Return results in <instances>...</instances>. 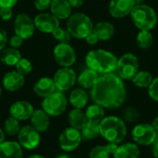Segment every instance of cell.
<instances>
[{"label": "cell", "instance_id": "6da1fadb", "mask_svg": "<svg viewBox=\"0 0 158 158\" xmlns=\"http://www.w3.org/2000/svg\"><path fill=\"white\" fill-rule=\"evenodd\" d=\"M127 96L123 80L114 72L102 74L91 89L94 103L107 109L120 107Z\"/></svg>", "mask_w": 158, "mask_h": 158}, {"label": "cell", "instance_id": "7a4b0ae2", "mask_svg": "<svg viewBox=\"0 0 158 158\" xmlns=\"http://www.w3.org/2000/svg\"><path fill=\"white\" fill-rule=\"evenodd\" d=\"M85 62L88 69L100 74H106L117 70L118 58L113 53L107 50L94 49L86 55Z\"/></svg>", "mask_w": 158, "mask_h": 158}, {"label": "cell", "instance_id": "3957f363", "mask_svg": "<svg viewBox=\"0 0 158 158\" xmlns=\"http://www.w3.org/2000/svg\"><path fill=\"white\" fill-rule=\"evenodd\" d=\"M100 135L108 143H120L127 136V127L124 120L118 117H106L99 124Z\"/></svg>", "mask_w": 158, "mask_h": 158}, {"label": "cell", "instance_id": "277c9868", "mask_svg": "<svg viewBox=\"0 0 158 158\" xmlns=\"http://www.w3.org/2000/svg\"><path fill=\"white\" fill-rule=\"evenodd\" d=\"M130 15L134 25L140 31H151L157 23V14L148 5H135Z\"/></svg>", "mask_w": 158, "mask_h": 158}, {"label": "cell", "instance_id": "5b68a950", "mask_svg": "<svg viewBox=\"0 0 158 158\" xmlns=\"http://www.w3.org/2000/svg\"><path fill=\"white\" fill-rule=\"evenodd\" d=\"M67 30L76 39H85L94 30L92 19L84 13L71 14L67 21Z\"/></svg>", "mask_w": 158, "mask_h": 158}, {"label": "cell", "instance_id": "8992f818", "mask_svg": "<svg viewBox=\"0 0 158 158\" xmlns=\"http://www.w3.org/2000/svg\"><path fill=\"white\" fill-rule=\"evenodd\" d=\"M69 100L63 92L56 91L52 94L44 98L42 109L49 117H58L62 115L68 107Z\"/></svg>", "mask_w": 158, "mask_h": 158}, {"label": "cell", "instance_id": "52a82bcc", "mask_svg": "<svg viewBox=\"0 0 158 158\" xmlns=\"http://www.w3.org/2000/svg\"><path fill=\"white\" fill-rule=\"evenodd\" d=\"M138 57L132 53H126L118 59L117 72L118 75L125 81H131L139 71Z\"/></svg>", "mask_w": 158, "mask_h": 158}, {"label": "cell", "instance_id": "ba28073f", "mask_svg": "<svg viewBox=\"0 0 158 158\" xmlns=\"http://www.w3.org/2000/svg\"><path fill=\"white\" fill-rule=\"evenodd\" d=\"M131 137L136 144L142 146H150L153 145V143L156 141L158 134L151 124L140 123L133 128L131 131Z\"/></svg>", "mask_w": 158, "mask_h": 158}, {"label": "cell", "instance_id": "9c48e42d", "mask_svg": "<svg viewBox=\"0 0 158 158\" xmlns=\"http://www.w3.org/2000/svg\"><path fill=\"white\" fill-rule=\"evenodd\" d=\"M40 142V132L37 131L31 125H25L20 128L18 133V143L22 148L33 150L39 146Z\"/></svg>", "mask_w": 158, "mask_h": 158}, {"label": "cell", "instance_id": "30bf717a", "mask_svg": "<svg viewBox=\"0 0 158 158\" xmlns=\"http://www.w3.org/2000/svg\"><path fill=\"white\" fill-rule=\"evenodd\" d=\"M53 80L56 91L67 92L75 85L77 81V75L71 68H61L56 70Z\"/></svg>", "mask_w": 158, "mask_h": 158}, {"label": "cell", "instance_id": "8fae6325", "mask_svg": "<svg viewBox=\"0 0 158 158\" xmlns=\"http://www.w3.org/2000/svg\"><path fill=\"white\" fill-rule=\"evenodd\" d=\"M82 140L81 131L72 127L66 128L59 135L58 142L60 148L65 152L74 151L79 147Z\"/></svg>", "mask_w": 158, "mask_h": 158}, {"label": "cell", "instance_id": "7c38bea8", "mask_svg": "<svg viewBox=\"0 0 158 158\" xmlns=\"http://www.w3.org/2000/svg\"><path fill=\"white\" fill-rule=\"evenodd\" d=\"M56 62L63 68H70L76 61V52L69 44L59 43L54 48Z\"/></svg>", "mask_w": 158, "mask_h": 158}, {"label": "cell", "instance_id": "4fadbf2b", "mask_svg": "<svg viewBox=\"0 0 158 158\" xmlns=\"http://www.w3.org/2000/svg\"><path fill=\"white\" fill-rule=\"evenodd\" d=\"M15 34L21 37L23 40L32 37L35 31V25L33 19L26 13H20L17 15L14 22Z\"/></svg>", "mask_w": 158, "mask_h": 158}, {"label": "cell", "instance_id": "5bb4252c", "mask_svg": "<svg viewBox=\"0 0 158 158\" xmlns=\"http://www.w3.org/2000/svg\"><path fill=\"white\" fill-rule=\"evenodd\" d=\"M35 29L44 33H52L59 27V19L49 13H40L33 19Z\"/></svg>", "mask_w": 158, "mask_h": 158}, {"label": "cell", "instance_id": "9a60e30c", "mask_svg": "<svg viewBox=\"0 0 158 158\" xmlns=\"http://www.w3.org/2000/svg\"><path fill=\"white\" fill-rule=\"evenodd\" d=\"M135 5V0H111L108 10L113 18L121 19L130 15Z\"/></svg>", "mask_w": 158, "mask_h": 158}, {"label": "cell", "instance_id": "2e32d148", "mask_svg": "<svg viewBox=\"0 0 158 158\" xmlns=\"http://www.w3.org/2000/svg\"><path fill=\"white\" fill-rule=\"evenodd\" d=\"M33 111V106L30 102L24 100L17 101L13 103L9 107L10 116L19 121H25L30 119Z\"/></svg>", "mask_w": 158, "mask_h": 158}, {"label": "cell", "instance_id": "e0dca14e", "mask_svg": "<svg viewBox=\"0 0 158 158\" xmlns=\"http://www.w3.org/2000/svg\"><path fill=\"white\" fill-rule=\"evenodd\" d=\"M25 84V78L17 70L6 72L2 80V85L5 90L8 92H17L20 90Z\"/></svg>", "mask_w": 158, "mask_h": 158}, {"label": "cell", "instance_id": "ac0fdd59", "mask_svg": "<svg viewBox=\"0 0 158 158\" xmlns=\"http://www.w3.org/2000/svg\"><path fill=\"white\" fill-rule=\"evenodd\" d=\"M56 91L54 80L49 77H43L39 79L33 85L34 94L41 98H45Z\"/></svg>", "mask_w": 158, "mask_h": 158}, {"label": "cell", "instance_id": "d6986e66", "mask_svg": "<svg viewBox=\"0 0 158 158\" xmlns=\"http://www.w3.org/2000/svg\"><path fill=\"white\" fill-rule=\"evenodd\" d=\"M30 119L31 125L40 133L45 132L50 127V117L43 109L34 110Z\"/></svg>", "mask_w": 158, "mask_h": 158}, {"label": "cell", "instance_id": "ffe728a7", "mask_svg": "<svg viewBox=\"0 0 158 158\" xmlns=\"http://www.w3.org/2000/svg\"><path fill=\"white\" fill-rule=\"evenodd\" d=\"M22 147L18 142L5 141L0 144V158H22Z\"/></svg>", "mask_w": 158, "mask_h": 158}, {"label": "cell", "instance_id": "44dd1931", "mask_svg": "<svg viewBox=\"0 0 158 158\" xmlns=\"http://www.w3.org/2000/svg\"><path fill=\"white\" fill-rule=\"evenodd\" d=\"M50 10L57 19H66L71 15L72 7L68 0H52Z\"/></svg>", "mask_w": 158, "mask_h": 158}, {"label": "cell", "instance_id": "7402d4cb", "mask_svg": "<svg viewBox=\"0 0 158 158\" xmlns=\"http://www.w3.org/2000/svg\"><path fill=\"white\" fill-rule=\"evenodd\" d=\"M140 149L135 143H126L118 145L113 158H139Z\"/></svg>", "mask_w": 158, "mask_h": 158}, {"label": "cell", "instance_id": "603a6c76", "mask_svg": "<svg viewBox=\"0 0 158 158\" xmlns=\"http://www.w3.org/2000/svg\"><path fill=\"white\" fill-rule=\"evenodd\" d=\"M88 100H89V95L85 91V89L83 88L73 89L70 92L69 97V101L71 104V106L74 108H78V109L84 108L88 104Z\"/></svg>", "mask_w": 158, "mask_h": 158}, {"label": "cell", "instance_id": "cb8c5ba5", "mask_svg": "<svg viewBox=\"0 0 158 158\" xmlns=\"http://www.w3.org/2000/svg\"><path fill=\"white\" fill-rule=\"evenodd\" d=\"M93 31L96 33L100 41H108L115 33V27L108 21H100L94 26Z\"/></svg>", "mask_w": 158, "mask_h": 158}, {"label": "cell", "instance_id": "d4e9b609", "mask_svg": "<svg viewBox=\"0 0 158 158\" xmlns=\"http://www.w3.org/2000/svg\"><path fill=\"white\" fill-rule=\"evenodd\" d=\"M20 58H21L20 52L17 48H13V47L4 48L0 54L1 63L8 67L16 66V64L19 62Z\"/></svg>", "mask_w": 158, "mask_h": 158}, {"label": "cell", "instance_id": "484cf974", "mask_svg": "<svg viewBox=\"0 0 158 158\" xmlns=\"http://www.w3.org/2000/svg\"><path fill=\"white\" fill-rule=\"evenodd\" d=\"M98 77L99 75L96 71L91 69H87L79 75V77L77 78V81L81 88L92 89V87L94 85L95 81H97Z\"/></svg>", "mask_w": 158, "mask_h": 158}, {"label": "cell", "instance_id": "4316f807", "mask_svg": "<svg viewBox=\"0 0 158 158\" xmlns=\"http://www.w3.org/2000/svg\"><path fill=\"white\" fill-rule=\"evenodd\" d=\"M68 118L70 127L77 129L79 131H81L88 121L85 113L82 111V109H78V108H73L69 113Z\"/></svg>", "mask_w": 158, "mask_h": 158}, {"label": "cell", "instance_id": "83f0119b", "mask_svg": "<svg viewBox=\"0 0 158 158\" xmlns=\"http://www.w3.org/2000/svg\"><path fill=\"white\" fill-rule=\"evenodd\" d=\"M85 116L88 121L95 122L100 124V122L106 118L105 117V109L101 106L94 103L90 105L85 111Z\"/></svg>", "mask_w": 158, "mask_h": 158}, {"label": "cell", "instance_id": "f1b7e54d", "mask_svg": "<svg viewBox=\"0 0 158 158\" xmlns=\"http://www.w3.org/2000/svg\"><path fill=\"white\" fill-rule=\"evenodd\" d=\"M81 133L82 140L91 141L96 139L100 135L99 124L92 121H87L84 127L81 130Z\"/></svg>", "mask_w": 158, "mask_h": 158}, {"label": "cell", "instance_id": "f546056e", "mask_svg": "<svg viewBox=\"0 0 158 158\" xmlns=\"http://www.w3.org/2000/svg\"><path fill=\"white\" fill-rule=\"evenodd\" d=\"M154 78L147 70H139L131 80L133 84L139 88H148L152 83Z\"/></svg>", "mask_w": 158, "mask_h": 158}, {"label": "cell", "instance_id": "4dcf8cb0", "mask_svg": "<svg viewBox=\"0 0 158 158\" xmlns=\"http://www.w3.org/2000/svg\"><path fill=\"white\" fill-rule=\"evenodd\" d=\"M137 45L142 49H149L154 44V36L150 31H140L136 36Z\"/></svg>", "mask_w": 158, "mask_h": 158}, {"label": "cell", "instance_id": "1f68e13d", "mask_svg": "<svg viewBox=\"0 0 158 158\" xmlns=\"http://www.w3.org/2000/svg\"><path fill=\"white\" fill-rule=\"evenodd\" d=\"M4 131L6 134L8 136H15L18 135L19 130H20V125L18 119L14 118L13 117L7 118L5 122H4Z\"/></svg>", "mask_w": 158, "mask_h": 158}, {"label": "cell", "instance_id": "d6a6232c", "mask_svg": "<svg viewBox=\"0 0 158 158\" xmlns=\"http://www.w3.org/2000/svg\"><path fill=\"white\" fill-rule=\"evenodd\" d=\"M122 116L124 120L129 123H135L140 118V113L134 106L126 107L122 112Z\"/></svg>", "mask_w": 158, "mask_h": 158}, {"label": "cell", "instance_id": "836d02e7", "mask_svg": "<svg viewBox=\"0 0 158 158\" xmlns=\"http://www.w3.org/2000/svg\"><path fill=\"white\" fill-rule=\"evenodd\" d=\"M53 37L58 41L59 43H64V44H69V42L71 41V35L70 33L68 31V30H65L61 27L56 28L53 32H52Z\"/></svg>", "mask_w": 158, "mask_h": 158}, {"label": "cell", "instance_id": "e575fe53", "mask_svg": "<svg viewBox=\"0 0 158 158\" xmlns=\"http://www.w3.org/2000/svg\"><path fill=\"white\" fill-rule=\"evenodd\" d=\"M16 70L20 74H22L23 76L28 75L32 70V64L29 59L25 57H21L19 60V62L16 64Z\"/></svg>", "mask_w": 158, "mask_h": 158}, {"label": "cell", "instance_id": "d590c367", "mask_svg": "<svg viewBox=\"0 0 158 158\" xmlns=\"http://www.w3.org/2000/svg\"><path fill=\"white\" fill-rule=\"evenodd\" d=\"M110 156L106 145H97L90 151L89 158H109Z\"/></svg>", "mask_w": 158, "mask_h": 158}, {"label": "cell", "instance_id": "8d00e7d4", "mask_svg": "<svg viewBox=\"0 0 158 158\" xmlns=\"http://www.w3.org/2000/svg\"><path fill=\"white\" fill-rule=\"evenodd\" d=\"M147 89L150 98L156 102H158V77L154 78L152 83Z\"/></svg>", "mask_w": 158, "mask_h": 158}, {"label": "cell", "instance_id": "74e56055", "mask_svg": "<svg viewBox=\"0 0 158 158\" xmlns=\"http://www.w3.org/2000/svg\"><path fill=\"white\" fill-rule=\"evenodd\" d=\"M52 0H34L33 5L34 7L39 11H44L50 8Z\"/></svg>", "mask_w": 158, "mask_h": 158}, {"label": "cell", "instance_id": "f35d334b", "mask_svg": "<svg viewBox=\"0 0 158 158\" xmlns=\"http://www.w3.org/2000/svg\"><path fill=\"white\" fill-rule=\"evenodd\" d=\"M13 17V9L11 7H0V18L2 20L7 21Z\"/></svg>", "mask_w": 158, "mask_h": 158}, {"label": "cell", "instance_id": "ab89813d", "mask_svg": "<svg viewBox=\"0 0 158 158\" xmlns=\"http://www.w3.org/2000/svg\"><path fill=\"white\" fill-rule=\"evenodd\" d=\"M23 39L21 38V37H19V35H17V34H14L11 38H10V40H9V45H10V47H13V48H19V46H21L22 45V43H23Z\"/></svg>", "mask_w": 158, "mask_h": 158}, {"label": "cell", "instance_id": "60d3db41", "mask_svg": "<svg viewBox=\"0 0 158 158\" xmlns=\"http://www.w3.org/2000/svg\"><path fill=\"white\" fill-rule=\"evenodd\" d=\"M85 41H86L87 44H90V45H95L100 40H99L98 36L96 35V33L93 31L85 38Z\"/></svg>", "mask_w": 158, "mask_h": 158}, {"label": "cell", "instance_id": "b9f144b4", "mask_svg": "<svg viewBox=\"0 0 158 158\" xmlns=\"http://www.w3.org/2000/svg\"><path fill=\"white\" fill-rule=\"evenodd\" d=\"M6 43H7V34L6 31L0 27V51H2L6 47Z\"/></svg>", "mask_w": 158, "mask_h": 158}, {"label": "cell", "instance_id": "7bdbcfd3", "mask_svg": "<svg viewBox=\"0 0 158 158\" xmlns=\"http://www.w3.org/2000/svg\"><path fill=\"white\" fill-rule=\"evenodd\" d=\"M19 0H0V7H13Z\"/></svg>", "mask_w": 158, "mask_h": 158}, {"label": "cell", "instance_id": "ee69618b", "mask_svg": "<svg viewBox=\"0 0 158 158\" xmlns=\"http://www.w3.org/2000/svg\"><path fill=\"white\" fill-rule=\"evenodd\" d=\"M106 148H107V151L109 152L110 155L113 156V154L116 152V150L118 149V143H108L107 144H106Z\"/></svg>", "mask_w": 158, "mask_h": 158}, {"label": "cell", "instance_id": "f6af8a7d", "mask_svg": "<svg viewBox=\"0 0 158 158\" xmlns=\"http://www.w3.org/2000/svg\"><path fill=\"white\" fill-rule=\"evenodd\" d=\"M68 1L69 5L71 6V7H74V8L81 7L84 3V0H68Z\"/></svg>", "mask_w": 158, "mask_h": 158}, {"label": "cell", "instance_id": "bcb514c9", "mask_svg": "<svg viewBox=\"0 0 158 158\" xmlns=\"http://www.w3.org/2000/svg\"><path fill=\"white\" fill-rule=\"evenodd\" d=\"M152 152H153V156L155 158H158V137L156 139V141L153 143V149H152Z\"/></svg>", "mask_w": 158, "mask_h": 158}, {"label": "cell", "instance_id": "7dc6e473", "mask_svg": "<svg viewBox=\"0 0 158 158\" xmlns=\"http://www.w3.org/2000/svg\"><path fill=\"white\" fill-rule=\"evenodd\" d=\"M152 127L154 128V130L156 131V132L158 134V116L156 118H155V119L152 121Z\"/></svg>", "mask_w": 158, "mask_h": 158}, {"label": "cell", "instance_id": "c3c4849f", "mask_svg": "<svg viewBox=\"0 0 158 158\" xmlns=\"http://www.w3.org/2000/svg\"><path fill=\"white\" fill-rule=\"evenodd\" d=\"M5 135H6V133H5V131H4V130L0 128V144H1L3 142H5Z\"/></svg>", "mask_w": 158, "mask_h": 158}, {"label": "cell", "instance_id": "681fc988", "mask_svg": "<svg viewBox=\"0 0 158 158\" xmlns=\"http://www.w3.org/2000/svg\"><path fill=\"white\" fill-rule=\"evenodd\" d=\"M56 158H72L70 156L67 155V154H61L59 156H57Z\"/></svg>", "mask_w": 158, "mask_h": 158}, {"label": "cell", "instance_id": "f907efd6", "mask_svg": "<svg viewBox=\"0 0 158 158\" xmlns=\"http://www.w3.org/2000/svg\"><path fill=\"white\" fill-rule=\"evenodd\" d=\"M27 158H45L44 156H41V155H31L30 156H28Z\"/></svg>", "mask_w": 158, "mask_h": 158}, {"label": "cell", "instance_id": "816d5d0a", "mask_svg": "<svg viewBox=\"0 0 158 158\" xmlns=\"http://www.w3.org/2000/svg\"><path fill=\"white\" fill-rule=\"evenodd\" d=\"M1 95H2V88L0 86V98H1Z\"/></svg>", "mask_w": 158, "mask_h": 158}, {"label": "cell", "instance_id": "f5cc1de1", "mask_svg": "<svg viewBox=\"0 0 158 158\" xmlns=\"http://www.w3.org/2000/svg\"><path fill=\"white\" fill-rule=\"evenodd\" d=\"M136 2H141V1H143V0H135Z\"/></svg>", "mask_w": 158, "mask_h": 158}, {"label": "cell", "instance_id": "db71d44e", "mask_svg": "<svg viewBox=\"0 0 158 158\" xmlns=\"http://www.w3.org/2000/svg\"><path fill=\"white\" fill-rule=\"evenodd\" d=\"M0 120H1V117H0Z\"/></svg>", "mask_w": 158, "mask_h": 158}]
</instances>
